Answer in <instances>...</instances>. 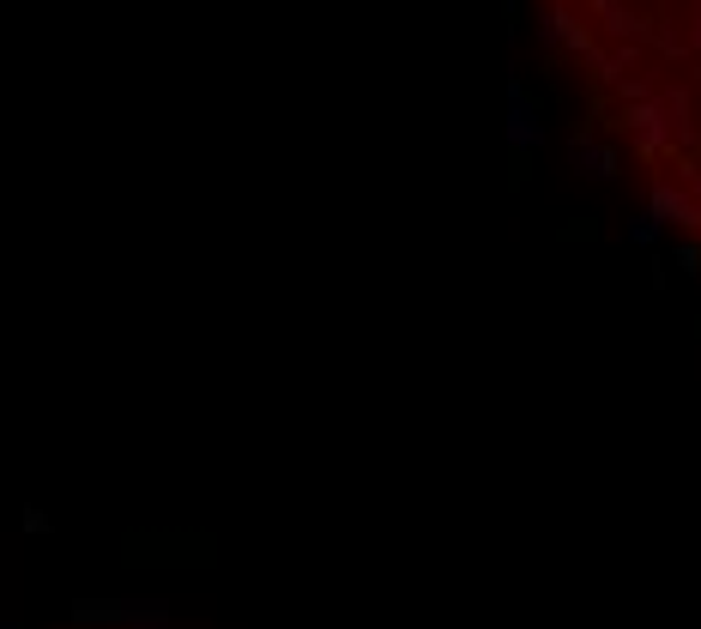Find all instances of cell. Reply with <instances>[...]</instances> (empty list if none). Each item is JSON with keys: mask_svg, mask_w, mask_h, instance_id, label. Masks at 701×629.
Wrapping results in <instances>:
<instances>
[{"mask_svg": "<svg viewBox=\"0 0 701 629\" xmlns=\"http://www.w3.org/2000/svg\"><path fill=\"white\" fill-rule=\"evenodd\" d=\"M0 629H25V624H0Z\"/></svg>", "mask_w": 701, "mask_h": 629, "instance_id": "9", "label": "cell"}, {"mask_svg": "<svg viewBox=\"0 0 701 629\" xmlns=\"http://www.w3.org/2000/svg\"><path fill=\"white\" fill-rule=\"evenodd\" d=\"M677 266H684V273H696V266H701V249H696V242H684V249H677Z\"/></svg>", "mask_w": 701, "mask_h": 629, "instance_id": "8", "label": "cell"}, {"mask_svg": "<svg viewBox=\"0 0 701 629\" xmlns=\"http://www.w3.org/2000/svg\"><path fill=\"white\" fill-rule=\"evenodd\" d=\"M508 145L514 152H538L545 145V121H538V109L520 79H508Z\"/></svg>", "mask_w": 701, "mask_h": 629, "instance_id": "2", "label": "cell"}, {"mask_svg": "<svg viewBox=\"0 0 701 629\" xmlns=\"http://www.w3.org/2000/svg\"><path fill=\"white\" fill-rule=\"evenodd\" d=\"M569 164L586 176V182H617V145H605V140H574Z\"/></svg>", "mask_w": 701, "mask_h": 629, "instance_id": "5", "label": "cell"}, {"mask_svg": "<svg viewBox=\"0 0 701 629\" xmlns=\"http://www.w3.org/2000/svg\"><path fill=\"white\" fill-rule=\"evenodd\" d=\"M593 13H598V25H605L610 31V37H635V13H629V7H623V0H593Z\"/></svg>", "mask_w": 701, "mask_h": 629, "instance_id": "6", "label": "cell"}, {"mask_svg": "<svg viewBox=\"0 0 701 629\" xmlns=\"http://www.w3.org/2000/svg\"><path fill=\"white\" fill-rule=\"evenodd\" d=\"M629 133H635V145H641V157H660L665 145L677 140V116H672V104H665L660 92L653 97H641V104H629Z\"/></svg>", "mask_w": 701, "mask_h": 629, "instance_id": "1", "label": "cell"}, {"mask_svg": "<svg viewBox=\"0 0 701 629\" xmlns=\"http://www.w3.org/2000/svg\"><path fill=\"white\" fill-rule=\"evenodd\" d=\"M660 230H665V224H660V218H653V212H647V206H641V212H635V218H629V224H623V236H629V242H635V249H653V242H660Z\"/></svg>", "mask_w": 701, "mask_h": 629, "instance_id": "7", "label": "cell"}, {"mask_svg": "<svg viewBox=\"0 0 701 629\" xmlns=\"http://www.w3.org/2000/svg\"><path fill=\"white\" fill-rule=\"evenodd\" d=\"M647 212L660 224H684V230H701V206H696V194H684L677 182H653L647 188Z\"/></svg>", "mask_w": 701, "mask_h": 629, "instance_id": "3", "label": "cell"}, {"mask_svg": "<svg viewBox=\"0 0 701 629\" xmlns=\"http://www.w3.org/2000/svg\"><path fill=\"white\" fill-rule=\"evenodd\" d=\"M538 37H545L550 49H557V43H562V49H574L581 61L593 55V37L581 31V19H574L569 7H557V0H550V7H545V19H538Z\"/></svg>", "mask_w": 701, "mask_h": 629, "instance_id": "4", "label": "cell"}]
</instances>
